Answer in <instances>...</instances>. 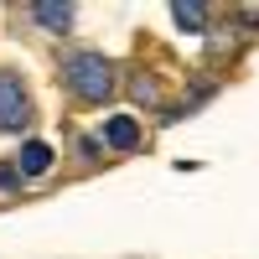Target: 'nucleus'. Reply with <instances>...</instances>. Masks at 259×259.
<instances>
[{
    "mask_svg": "<svg viewBox=\"0 0 259 259\" xmlns=\"http://www.w3.org/2000/svg\"><path fill=\"white\" fill-rule=\"evenodd\" d=\"M47 166H52V145L47 140H26L21 145V171H26V177H41Z\"/></svg>",
    "mask_w": 259,
    "mask_h": 259,
    "instance_id": "20e7f679",
    "label": "nucleus"
},
{
    "mask_svg": "<svg viewBox=\"0 0 259 259\" xmlns=\"http://www.w3.org/2000/svg\"><path fill=\"white\" fill-rule=\"evenodd\" d=\"M31 119V99L16 73H0V130H21Z\"/></svg>",
    "mask_w": 259,
    "mask_h": 259,
    "instance_id": "f03ea898",
    "label": "nucleus"
},
{
    "mask_svg": "<svg viewBox=\"0 0 259 259\" xmlns=\"http://www.w3.org/2000/svg\"><path fill=\"white\" fill-rule=\"evenodd\" d=\"M0 187H21V171L16 166H0Z\"/></svg>",
    "mask_w": 259,
    "mask_h": 259,
    "instance_id": "0eeeda50",
    "label": "nucleus"
},
{
    "mask_svg": "<svg viewBox=\"0 0 259 259\" xmlns=\"http://www.w3.org/2000/svg\"><path fill=\"white\" fill-rule=\"evenodd\" d=\"M41 26H52V31H62V26H73V6H52V0H41V6L31 11Z\"/></svg>",
    "mask_w": 259,
    "mask_h": 259,
    "instance_id": "39448f33",
    "label": "nucleus"
},
{
    "mask_svg": "<svg viewBox=\"0 0 259 259\" xmlns=\"http://www.w3.org/2000/svg\"><path fill=\"white\" fill-rule=\"evenodd\" d=\"M171 16H177L187 31H202V21H207V11H202V6H171Z\"/></svg>",
    "mask_w": 259,
    "mask_h": 259,
    "instance_id": "423d86ee",
    "label": "nucleus"
},
{
    "mask_svg": "<svg viewBox=\"0 0 259 259\" xmlns=\"http://www.w3.org/2000/svg\"><path fill=\"white\" fill-rule=\"evenodd\" d=\"M104 140H109L114 150H135L140 145V124L130 119V114H114L109 124H104Z\"/></svg>",
    "mask_w": 259,
    "mask_h": 259,
    "instance_id": "7ed1b4c3",
    "label": "nucleus"
},
{
    "mask_svg": "<svg viewBox=\"0 0 259 259\" xmlns=\"http://www.w3.org/2000/svg\"><path fill=\"white\" fill-rule=\"evenodd\" d=\"M62 83H68L78 99L99 104L104 94L114 89V73H109V62H104L99 52H68V57H62Z\"/></svg>",
    "mask_w": 259,
    "mask_h": 259,
    "instance_id": "f257e3e1",
    "label": "nucleus"
}]
</instances>
